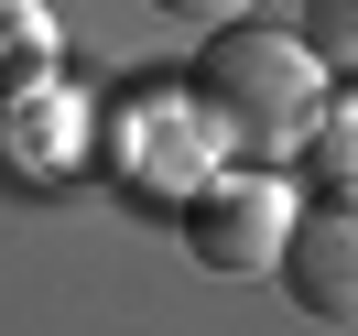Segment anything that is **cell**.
Instances as JSON below:
<instances>
[{"mask_svg": "<svg viewBox=\"0 0 358 336\" xmlns=\"http://www.w3.org/2000/svg\"><path fill=\"white\" fill-rule=\"evenodd\" d=\"M55 76V11L44 0H0V109L22 87H44Z\"/></svg>", "mask_w": 358, "mask_h": 336, "instance_id": "cell-4", "label": "cell"}, {"mask_svg": "<svg viewBox=\"0 0 358 336\" xmlns=\"http://www.w3.org/2000/svg\"><path fill=\"white\" fill-rule=\"evenodd\" d=\"M282 228H293V196L271 184V163H239V174H217V184L185 196V249L206 271H228V282L282 261Z\"/></svg>", "mask_w": 358, "mask_h": 336, "instance_id": "cell-2", "label": "cell"}, {"mask_svg": "<svg viewBox=\"0 0 358 336\" xmlns=\"http://www.w3.org/2000/svg\"><path fill=\"white\" fill-rule=\"evenodd\" d=\"M304 44H315V66L358 76V0H304Z\"/></svg>", "mask_w": 358, "mask_h": 336, "instance_id": "cell-5", "label": "cell"}, {"mask_svg": "<svg viewBox=\"0 0 358 336\" xmlns=\"http://www.w3.org/2000/svg\"><path fill=\"white\" fill-rule=\"evenodd\" d=\"M304 152H315V174H326V184H358V98H336V109L315 119Z\"/></svg>", "mask_w": 358, "mask_h": 336, "instance_id": "cell-6", "label": "cell"}, {"mask_svg": "<svg viewBox=\"0 0 358 336\" xmlns=\"http://www.w3.org/2000/svg\"><path fill=\"white\" fill-rule=\"evenodd\" d=\"M185 98L228 163H293L326 119V66L304 33L217 22V44H196V66H185Z\"/></svg>", "mask_w": 358, "mask_h": 336, "instance_id": "cell-1", "label": "cell"}, {"mask_svg": "<svg viewBox=\"0 0 358 336\" xmlns=\"http://www.w3.org/2000/svg\"><path fill=\"white\" fill-rule=\"evenodd\" d=\"M152 11H163V22H239L250 0H152Z\"/></svg>", "mask_w": 358, "mask_h": 336, "instance_id": "cell-7", "label": "cell"}, {"mask_svg": "<svg viewBox=\"0 0 358 336\" xmlns=\"http://www.w3.org/2000/svg\"><path fill=\"white\" fill-rule=\"evenodd\" d=\"M271 271H282L293 314H315V326H358V184H326L315 206H293Z\"/></svg>", "mask_w": 358, "mask_h": 336, "instance_id": "cell-3", "label": "cell"}]
</instances>
